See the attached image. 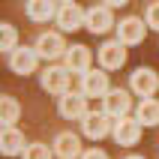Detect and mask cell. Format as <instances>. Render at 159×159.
I'll return each mask as SVG.
<instances>
[{"mask_svg":"<svg viewBox=\"0 0 159 159\" xmlns=\"http://www.w3.org/2000/svg\"><path fill=\"white\" fill-rule=\"evenodd\" d=\"M18 117H21V105H18L12 96H3V99H0V120H3V126L9 129Z\"/></svg>","mask_w":159,"mask_h":159,"instance_id":"obj_19","label":"cell"},{"mask_svg":"<svg viewBox=\"0 0 159 159\" xmlns=\"http://www.w3.org/2000/svg\"><path fill=\"white\" fill-rule=\"evenodd\" d=\"M135 117H138L141 126H156L159 123V99H141Z\"/></svg>","mask_w":159,"mask_h":159,"instance_id":"obj_18","label":"cell"},{"mask_svg":"<svg viewBox=\"0 0 159 159\" xmlns=\"http://www.w3.org/2000/svg\"><path fill=\"white\" fill-rule=\"evenodd\" d=\"M84 27L90 33H108L111 27H117L114 15H111V6H90L87 15H84Z\"/></svg>","mask_w":159,"mask_h":159,"instance_id":"obj_6","label":"cell"},{"mask_svg":"<svg viewBox=\"0 0 159 159\" xmlns=\"http://www.w3.org/2000/svg\"><path fill=\"white\" fill-rule=\"evenodd\" d=\"M144 33H147V24H144L141 18H123L120 24H117V42L120 45H141L144 42Z\"/></svg>","mask_w":159,"mask_h":159,"instance_id":"obj_5","label":"cell"},{"mask_svg":"<svg viewBox=\"0 0 159 159\" xmlns=\"http://www.w3.org/2000/svg\"><path fill=\"white\" fill-rule=\"evenodd\" d=\"M66 48L69 45L63 42L60 33H39V39H36V54L42 60H57V57L66 54Z\"/></svg>","mask_w":159,"mask_h":159,"instance_id":"obj_8","label":"cell"},{"mask_svg":"<svg viewBox=\"0 0 159 159\" xmlns=\"http://www.w3.org/2000/svg\"><path fill=\"white\" fill-rule=\"evenodd\" d=\"M81 159H108V153L99 150V147H93V150H84V153H81Z\"/></svg>","mask_w":159,"mask_h":159,"instance_id":"obj_23","label":"cell"},{"mask_svg":"<svg viewBox=\"0 0 159 159\" xmlns=\"http://www.w3.org/2000/svg\"><path fill=\"white\" fill-rule=\"evenodd\" d=\"M144 24L153 27V30H159V3H150V6H147V12H144Z\"/></svg>","mask_w":159,"mask_h":159,"instance_id":"obj_22","label":"cell"},{"mask_svg":"<svg viewBox=\"0 0 159 159\" xmlns=\"http://www.w3.org/2000/svg\"><path fill=\"white\" fill-rule=\"evenodd\" d=\"M0 51H6L9 57L18 51V30L12 24H3V27H0Z\"/></svg>","mask_w":159,"mask_h":159,"instance_id":"obj_20","label":"cell"},{"mask_svg":"<svg viewBox=\"0 0 159 159\" xmlns=\"http://www.w3.org/2000/svg\"><path fill=\"white\" fill-rule=\"evenodd\" d=\"M123 63H126V48L117 42V39L99 45V66H102V69H120Z\"/></svg>","mask_w":159,"mask_h":159,"instance_id":"obj_11","label":"cell"},{"mask_svg":"<svg viewBox=\"0 0 159 159\" xmlns=\"http://www.w3.org/2000/svg\"><path fill=\"white\" fill-rule=\"evenodd\" d=\"M60 117H66V120H84V117L90 114L87 111V96L84 93H63L60 96Z\"/></svg>","mask_w":159,"mask_h":159,"instance_id":"obj_7","label":"cell"},{"mask_svg":"<svg viewBox=\"0 0 159 159\" xmlns=\"http://www.w3.org/2000/svg\"><path fill=\"white\" fill-rule=\"evenodd\" d=\"M126 159H144V156H138V153H132V156H126Z\"/></svg>","mask_w":159,"mask_h":159,"instance_id":"obj_24","label":"cell"},{"mask_svg":"<svg viewBox=\"0 0 159 159\" xmlns=\"http://www.w3.org/2000/svg\"><path fill=\"white\" fill-rule=\"evenodd\" d=\"M57 9H60V6H54L51 0H30V3H27V18L45 24V21L57 18Z\"/></svg>","mask_w":159,"mask_h":159,"instance_id":"obj_16","label":"cell"},{"mask_svg":"<svg viewBox=\"0 0 159 159\" xmlns=\"http://www.w3.org/2000/svg\"><path fill=\"white\" fill-rule=\"evenodd\" d=\"M138 138H141V123H138V117H120V120H114V141L123 144V147H132V144H138Z\"/></svg>","mask_w":159,"mask_h":159,"instance_id":"obj_9","label":"cell"},{"mask_svg":"<svg viewBox=\"0 0 159 159\" xmlns=\"http://www.w3.org/2000/svg\"><path fill=\"white\" fill-rule=\"evenodd\" d=\"M108 72H99V69H90L87 75H81V93L84 96H105L108 93Z\"/></svg>","mask_w":159,"mask_h":159,"instance_id":"obj_14","label":"cell"},{"mask_svg":"<svg viewBox=\"0 0 159 159\" xmlns=\"http://www.w3.org/2000/svg\"><path fill=\"white\" fill-rule=\"evenodd\" d=\"M81 138L75 132H60L54 138V156L60 159H81Z\"/></svg>","mask_w":159,"mask_h":159,"instance_id":"obj_13","label":"cell"},{"mask_svg":"<svg viewBox=\"0 0 159 159\" xmlns=\"http://www.w3.org/2000/svg\"><path fill=\"white\" fill-rule=\"evenodd\" d=\"M129 87H132V93L150 99L153 93L159 90V75L150 69V66H141V69H135L132 75H129Z\"/></svg>","mask_w":159,"mask_h":159,"instance_id":"obj_4","label":"cell"},{"mask_svg":"<svg viewBox=\"0 0 159 159\" xmlns=\"http://www.w3.org/2000/svg\"><path fill=\"white\" fill-rule=\"evenodd\" d=\"M0 150L6 153V156H18V153H24V132H18L15 126H9V129H3V135H0Z\"/></svg>","mask_w":159,"mask_h":159,"instance_id":"obj_17","label":"cell"},{"mask_svg":"<svg viewBox=\"0 0 159 159\" xmlns=\"http://www.w3.org/2000/svg\"><path fill=\"white\" fill-rule=\"evenodd\" d=\"M129 108H132V96H129V90H123V87H111L105 96H102V111H105L108 117H114V120L126 117Z\"/></svg>","mask_w":159,"mask_h":159,"instance_id":"obj_1","label":"cell"},{"mask_svg":"<svg viewBox=\"0 0 159 159\" xmlns=\"http://www.w3.org/2000/svg\"><path fill=\"white\" fill-rule=\"evenodd\" d=\"M69 81H72V72L66 69V66H48V69L39 75V84H42V90H48V93H57V96L69 93Z\"/></svg>","mask_w":159,"mask_h":159,"instance_id":"obj_2","label":"cell"},{"mask_svg":"<svg viewBox=\"0 0 159 159\" xmlns=\"http://www.w3.org/2000/svg\"><path fill=\"white\" fill-rule=\"evenodd\" d=\"M36 63H39L36 48H18V51L9 57V69L18 72V75H30V72H36Z\"/></svg>","mask_w":159,"mask_h":159,"instance_id":"obj_15","label":"cell"},{"mask_svg":"<svg viewBox=\"0 0 159 159\" xmlns=\"http://www.w3.org/2000/svg\"><path fill=\"white\" fill-rule=\"evenodd\" d=\"M81 129L87 138L99 141V138H105L108 132H114V117H108L105 111H90L84 120H81Z\"/></svg>","mask_w":159,"mask_h":159,"instance_id":"obj_3","label":"cell"},{"mask_svg":"<svg viewBox=\"0 0 159 159\" xmlns=\"http://www.w3.org/2000/svg\"><path fill=\"white\" fill-rule=\"evenodd\" d=\"M54 153L45 147V144H27V150L21 153V159H51Z\"/></svg>","mask_w":159,"mask_h":159,"instance_id":"obj_21","label":"cell"},{"mask_svg":"<svg viewBox=\"0 0 159 159\" xmlns=\"http://www.w3.org/2000/svg\"><path fill=\"white\" fill-rule=\"evenodd\" d=\"M63 60H66V69H69V72L87 75V72H90V63H93V54H90L87 45H69L66 54H63Z\"/></svg>","mask_w":159,"mask_h":159,"instance_id":"obj_10","label":"cell"},{"mask_svg":"<svg viewBox=\"0 0 159 159\" xmlns=\"http://www.w3.org/2000/svg\"><path fill=\"white\" fill-rule=\"evenodd\" d=\"M84 15H87V9L75 6V3H63L60 9H57V24H60V30H66V33H72V30H78V27H84Z\"/></svg>","mask_w":159,"mask_h":159,"instance_id":"obj_12","label":"cell"}]
</instances>
